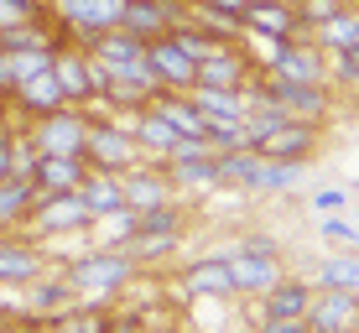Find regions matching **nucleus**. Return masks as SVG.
I'll list each match as a JSON object with an SVG mask.
<instances>
[{
	"label": "nucleus",
	"mask_w": 359,
	"mask_h": 333,
	"mask_svg": "<svg viewBox=\"0 0 359 333\" xmlns=\"http://www.w3.org/2000/svg\"><path fill=\"white\" fill-rule=\"evenodd\" d=\"M57 266H63L73 297H83V302H109V307H115L120 297H130V287L146 276V271L130 261L126 245H99V240L89 245V250L57 261Z\"/></svg>",
	"instance_id": "obj_1"
},
{
	"label": "nucleus",
	"mask_w": 359,
	"mask_h": 333,
	"mask_svg": "<svg viewBox=\"0 0 359 333\" xmlns=\"http://www.w3.org/2000/svg\"><path fill=\"white\" fill-rule=\"evenodd\" d=\"M245 94L281 104L292 120H307V125H328V120L339 115V89H333V83H292V79H276V73L255 68V79L245 83Z\"/></svg>",
	"instance_id": "obj_2"
},
{
	"label": "nucleus",
	"mask_w": 359,
	"mask_h": 333,
	"mask_svg": "<svg viewBox=\"0 0 359 333\" xmlns=\"http://www.w3.org/2000/svg\"><path fill=\"white\" fill-rule=\"evenodd\" d=\"M89 229H94V219H89V208H83L79 193H36L32 219H27V229H21V234L53 250L57 240H83Z\"/></svg>",
	"instance_id": "obj_3"
},
{
	"label": "nucleus",
	"mask_w": 359,
	"mask_h": 333,
	"mask_svg": "<svg viewBox=\"0 0 359 333\" xmlns=\"http://www.w3.org/2000/svg\"><path fill=\"white\" fill-rule=\"evenodd\" d=\"M89 120L94 109H79V104H63L42 120H21V141L32 146L36 156H83V141H89Z\"/></svg>",
	"instance_id": "obj_4"
},
{
	"label": "nucleus",
	"mask_w": 359,
	"mask_h": 333,
	"mask_svg": "<svg viewBox=\"0 0 359 333\" xmlns=\"http://www.w3.org/2000/svg\"><path fill=\"white\" fill-rule=\"evenodd\" d=\"M47 16L53 27L68 36V42L89 47L94 36L115 32L120 16H126V0H47Z\"/></svg>",
	"instance_id": "obj_5"
},
{
	"label": "nucleus",
	"mask_w": 359,
	"mask_h": 333,
	"mask_svg": "<svg viewBox=\"0 0 359 333\" xmlns=\"http://www.w3.org/2000/svg\"><path fill=\"white\" fill-rule=\"evenodd\" d=\"M83 162L99 172H126L141 162V146L126 125V115H109V109H94L89 120V141H83Z\"/></svg>",
	"instance_id": "obj_6"
},
{
	"label": "nucleus",
	"mask_w": 359,
	"mask_h": 333,
	"mask_svg": "<svg viewBox=\"0 0 359 333\" xmlns=\"http://www.w3.org/2000/svg\"><path fill=\"white\" fill-rule=\"evenodd\" d=\"M167 177L177 198H208L219 193V151L208 141H177V151L167 156Z\"/></svg>",
	"instance_id": "obj_7"
},
{
	"label": "nucleus",
	"mask_w": 359,
	"mask_h": 333,
	"mask_svg": "<svg viewBox=\"0 0 359 333\" xmlns=\"http://www.w3.org/2000/svg\"><path fill=\"white\" fill-rule=\"evenodd\" d=\"M177 297L182 302H240L234 276H229V261L219 250L193 255V261L177 271Z\"/></svg>",
	"instance_id": "obj_8"
},
{
	"label": "nucleus",
	"mask_w": 359,
	"mask_h": 333,
	"mask_svg": "<svg viewBox=\"0 0 359 333\" xmlns=\"http://www.w3.org/2000/svg\"><path fill=\"white\" fill-rule=\"evenodd\" d=\"M214 250L229 261V276H234V292H240V302L261 297L271 281L287 276V255H281V250H271V255H261V250H234L229 240H224V245H214Z\"/></svg>",
	"instance_id": "obj_9"
},
{
	"label": "nucleus",
	"mask_w": 359,
	"mask_h": 333,
	"mask_svg": "<svg viewBox=\"0 0 359 333\" xmlns=\"http://www.w3.org/2000/svg\"><path fill=\"white\" fill-rule=\"evenodd\" d=\"M53 261L47 245L27 240V234H0V292H21L27 281H36Z\"/></svg>",
	"instance_id": "obj_10"
},
{
	"label": "nucleus",
	"mask_w": 359,
	"mask_h": 333,
	"mask_svg": "<svg viewBox=\"0 0 359 333\" xmlns=\"http://www.w3.org/2000/svg\"><path fill=\"white\" fill-rule=\"evenodd\" d=\"M53 79L63 83V100L79 109H99V79H94V57L79 42H57L53 57Z\"/></svg>",
	"instance_id": "obj_11"
},
{
	"label": "nucleus",
	"mask_w": 359,
	"mask_h": 333,
	"mask_svg": "<svg viewBox=\"0 0 359 333\" xmlns=\"http://www.w3.org/2000/svg\"><path fill=\"white\" fill-rule=\"evenodd\" d=\"M68 302H79V297H73L63 266H47L36 281H27V287H21V297H16V318H27V323H47V318L63 313Z\"/></svg>",
	"instance_id": "obj_12"
},
{
	"label": "nucleus",
	"mask_w": 359,
	"mask_h": 333,
	"mask_svg": "<svg viewBox=\"0 0 359 333\" xmlns=\"http://www.w3.org/2000/svg\"><path fill=\"white\" fill-rule=\"evenodd\" d=\"M323 135L328 125H307V120H287L281 130H271L255 151L261 156H276V162H302V167H313L318 156H323Z\"/></svg>",
	"instance_id": "obj_13"
},
{
	"label": "nucleus",
	"mask_w": 359,
	"mask_h": 333,
	"mask_svg": "<svg viewBox=\"0 0 359 333\" xmlns=\"http://www.w3.org/2000/svg\"><path fill=\"white\" fill-rule=\"evenodd\" d=\"M250 79H255V57L245 53V42H219L208 57H198L203 89H245Z\"/></svg>",
	"instance_id": "obj_14"
},
{
	"label": "nucleus",
	"mask_w": 359,
	"mask_h": 333,
	"mask_svg": "<svg viewBox=\"0 0 359 333\" xmlns=\"http://www.w3.org/2000/svg\"><path fill=\"white\" fill-rule=\"evenodd\" d=\"M120 193H126V208L130 214H141V208H162L177 198V188H172L167 177V162H135L120 172Z\"/></svg>",
	"instance_id": "obj_15"
},
{
	"label": "nucleus",
	"mask_w": 359,
	"mask_h": 333,
	"mask_svg": "<svg viewBox=\"0 0 359 333\" xmlns=\"http://www.w3.org/2000/svg\"><path fill=\"white\" fill-rule=\"evenodd\" d=\"M177 21H188V0H126L120 27L130 36H141V42H156V36H167Z\"/></svg>",
	"instance_id": "obj_16"
},
{
	"label": "nucleus",
	"mask_w": 359,
	"mask_h": 333,
	"mask_svg": "<svg viewBox=\"0 0 359 333\" xmlns=\"http://www.w3.org/2000/svg\"><path fill=\"white\" fill-rule=\"evenodd\" d=\"M313 281L307 276H281V281H271V287L261 292V297H250L255 302V318H307V307H313Z\"/></svg>",
	"instance_id": "obj_17"
},
{
	"label": "nucleus",
	"mask_w": 359,
	"mask_h": 333,
	"mask_svg": "<svg viewBox=\"0 0 359 333\" xmlns=\"http://www.w3.org/2000/svg\"><path fill=\"white\" fill-rule=\"evenodd\" d=\"M146 63H151L156 83H162V89H172V94H188L193 83H198V63L182 53L177 42H172V36H156V42H146Z\"/></svg>",
	"instance_id": "obj_18"
},
{
	"label": "nucleus",
	"mask_w": 359,
	"mask_h": 333,
	"mask_svg": "<svg viewBox=\"0 0 359 333\" xmlns=\"http://www.w3.org/2000/svg\"><path fill=\"white\" fill-rule=\"evenodd\" d=\"M307 281H313L318 292H354L359 297V245H333L313 261L307 271Z\"/></svg>",
	"instance_id": "obj_19"
},
{
	"label": "nucleus",
	"mask_w": 359,
	"mask_h": 333,
	"mask_svg": "<svg viewBox=\"0 0 359 333\" xmlns=\"http://www.w3.org/2000/svg\"><path fill=\"white\" fill-rule=\"evenodd\" d=\"M307 333H354L359 323V297L354 292H313V307H307Z\"/></svg>",
	"instance_id": "obj_20"
},
{
	"label": "nucleus",
	"mask_w": 359,
	"mask_h": 333,
	"mask_svg": "<svg viewBox=\"0 0 359 333\" xmlns=\"http://www.w3.org/2000/svg\"><path fill=\"white\" fill-rule=\"evenodd\" d=\"M63 104H68L63 83H57L53 73H36V79L11 89V120H42V115H53V109H63Z\"/></svg>",
	"instance_id": "obj_21"
},
{
	"label": "nucleus",
	"mask_w": 359,
	"mask_h": 333,
	"mask_svg": "<svg viewBox=\"0 0 359 333\" xmlns=\"http://www.w3.org/2000/svg\"><path fill=\"white\" fill-rule=\"evenodd\" d=\"M126 125H130V135H135V146H141V162H167V156L177 151V141H182V135L172 130L151 104L135 109V115H126Z\"/></svg>",
	"instance_id": "obj_22"
},
{
	"label": "nucleus",
	"mask_w": 359,
	"mask_h": 333,
	"mask_svg": "<svg viewBox=\"0 0 359 333\" xmlns=\"http://www.w3.org/2000/svg\"><path fill=\"white\" fill-rule=\"evenodd\" d=\"M302 11L292 0H255L245 11V36H302Z\"/></svg>",
	"instance_id": "obj_23"
},
{
	"label": "nucleus",
	"mask_w": 359,
	"mask_h": 333,
	"mask_svg": "<svg viewBox=\"0 0 359 333\" xmlns=\"http://www.w3.org/2000/svg\"><path fill=\"white\" fill-rule=\"evenodd\" d=\"M89 177V162L83 156H36L27 182L36 193H79V182Z\"/></svg>",
	"instance_id": "obj_24"
},
{
	"label": "nucleus",
	"mask_w": 359,
	"mask_h": 333,
	"mask_svg": "<svg viewBox=\"0 0 359 333\" xmlns=\"http://www.w3.org/2000/svg\"><path fill=\"white\" fill-rule=\"evenodd\" d=\"M115 328V307L109 302H68L63 313H53L42 323V333H109Z\"/></svg>",
	"instance_id": "obj_25"
},
{
	"label": "nucleus",
	"mask_w": 359,
	"mask_h": 333,
	"mask_svg": "<svg viewBox=\"0 0 359 333\" xmlns=\"http://www.w3.org/2000/svg\"><path fill=\"white\" fill-rule=\"evenodd\" d=\"M151 109H156V115H162L167 125L182 135V141H208V120H203V109H198V104L188 100V94H172V89H162V94L151 100Z\"/></svg>",
	"instance_id": "obj_26"
},
{
	"label": "nucleus",
	"mask_w": 359,
	"mask_h": 333,
	"mask_svg": "<svg viewBox=\"0 0 359 333\" xmlns=\"http://www.w3.org/2000/svg\"><path fill=\"white\" fill-rule=\"evenodd\" d=\"M79 198H83V208H89L94 224H99V219H109V214H120V208H126L120 172H99V167H89V177L79 182Z\"/></svg>",
	"instance_id": "obj_27"
},
{
	"label": "nucleus",
	"mask_w": 359,
	"mask_h": 333,
	"mask_svg": "<svg viewBox=\"0 0 359 333\" xmlns=\"http://www.w3.org/2000/svg\"><path fill=\"white\" fill-rule=\"evenodd\" d=\"M307 36H313L323 53H339V47L359 42V0H349V6H339V11H328V16L318 21Z\"/></svg>",
	"instance_id": "obj_28"
},
{
	"label": "nucleus",
	"mask_w": 359,
	"mask_h": 333,
	"mask_svg": "<svg viewBox=\"0 0 359 333\" xmlns=\"http://www.w3.org/2000/svg\"><path fill=\"white\" fill-rule=\"evenodd\" d=\"M32 203H36V188H32L27 177L0 182V234H21V229H27Z\"/></svg>",
	"instance_id": "obj_29"
},
{
	"label": "nucleus",
	"mask_w": 359,
	"mask_h": 333,
	"mask_svg": "<svg viewBox=\"0 0 359 333\" xmlns=\"http://www.w3.org/2000/svg\"><path fill=\"white\" fill-rule=\"evenodd\" d=\"M188 100L203 109V120H245V109H250L245 89H203V83H193Z\"/></svg>",
	"instance_id": "obj_30"
},
{
	"label": "nucleus",
	"mask_w": 359,
	"mask_h": 333,
	"mask_svg": "<svg viewBox=\"0 0 359 333\" xmlns=\"http://www.w3.org/2000/svg\"><path fill=\"white\" fill-rule=\"evenodd\" d=\"M53 57H57V47H16V53H6V63H11V89H16V83H27V79H36V73H53Z\"/></svg>",
	"instance_id": "obj_31"
},
{
	"label": "nucleus",
	"mask_w": 359,
	"mask_h": 333,
	"mask_svg": "<svg viewBox=\"0 0 359 333\" xmlns=\"http://www.w3.org/2000/svg\"><path fill=\"white\" fill-rule=\"evenodd\" d=\"M328 83L333 89H359V42L328 53Z\"/></svg>",
	"instance_id": "obj_32"
},
{
	"label": "nucleus",
	"mask_w": 359,
	"mask_h": 333,
	"mask_svg": "<svg viewBox=\"0 0 359 333\" xmlns=\"http://www.w3.org/2000/svg\"><path fill=\"white\" fill-rule=\"evenodd\" d=\"M318 240L323 245H359V224L344 214H318Z\"/></svg>",
	"instance_id": "obj_33"
},
{
	"label": "nucleus",
	"mask_w": 359,
	"mask_h": 333,
	"mask_svg": "<svg viewBox=\"0 0 359 333\" xmlns=\"http://www.w3.org/2000/svg\"><path fill=\"white\" fill-rule=\"evenodd\" d=\"M208 146H214V151H240L245 146V120H208Z\"/></svg>",
	"instance_id": "obj_34"
},
{
	"label": "nucleus",
	"mask_w": 359,
	"mask_h": 333,
	"mask_svg": "<svg viewBox=\"0 0 359 333\" xmlns=\"http://www.w3.org/2000/svg\"><path fill=\"white\" fill-rule=\"evenodd\" d=\"M47 11V0H0V32L21 27V21H36Z\"/></svg>",
	"instance_id": "obj_35"
},
{
	"label": "nucleus",
	"mask_w": 359,
	"mask_h": 333,
	"mask_svg": "<svg viewBox=\"0 0 359 333\" xmlns=\"http://www.w3.org/2000/svg\"><path fill=\"white\" fill-rule=\"evenodd\" d=\"M307 208H313V214H344V208H349V193L344 188H313Z\"/></svg>",
	"instance_id": "obj_36"
},
{
	"label": "nucleus",
	"mask_w": 359,
	"mask_h": 333,
	"mask_svg": "<svg viewBox=\"0 0 359 333\" xmlns=\"http://www.w3.org/2000/svg\"><path fill=\"white\" fill-rule=\"evenodd\" d=\"M292 6H297V11H302V27H307V32H313V27H318V21H323V16H328V11H339V6H349V0H292Z\"/></svg>",
	"instance_id": "obj_37"
},
{
	"label": "nucleus",
	"mask_w": 359,
	"mask_h": 333,
	"mask_svg": "<svg viewBox=\"0 0 359 333\" xmlns=\"http://www.w3.org/2000/svg\"><path fill=\"white\" fill-rule=\"evenodd\" d=\"M255 333H307L302 318H255Z\"/></svg>",
	"instance_id": "obj_38"
},
{
	"label": "nucleus",
	"mask_w": 359,
	"mask_h": 333,
	"mask_svg": "<svg viewBox=\"0 0 359 333\" xmlns=\"http://www.w3.org/2000/svg\"><path fill=\"white\" fill-rule=\"evenodd\" d=\"M109 333H162V328L146 323V313H115V328Z\"/></svg>",
	"instance_id": "obj_39"
},
{
	"label": "nucleus",
	"mask_w": 359,
	"mask_h": 333,
	"mask_svg": "<svg viewBox=\"0 0 359 333\" xmlns=\"http://www.w3.org/2000/svg\"><path fill=\"white\" fill-rule=\"evenodd\" d=\"M0 333H42V323H27V318H11Z\"/></svg>",
	"instance_id": "obj_40"
},
{
	"label": "nucleus",
	"mask_w": 359,
	"mask_h": 333,
	"mask_svg": "<svg viewBox=\"0 0 359 333\" xmlns=\"http://www.w3.org/2000/svg\"><path fill=\"white\" fill-rule=\"evenodd\" d=\"M0 94H11V63H6V47H0Z\"/></svg>",
	"instance_id": "obj_41"
},
{
	"label": "nucleus",
	"mask_w": 359,
	"mask_h": 333,
	"mask_svg": "<svg viewBox=\"0 0 359 333\" xmlns=\"http://www.w3.org/2000/svg\"><path fill=\"white\" fill-rule=\"evenodd\" d=\"M354 224H359V208H354Z\"/></svg>",
	"instance_id": "obj_42"
},
{
	"label": "nucleus",
	"mask_w": 359,
	"mask_h": 333,
	"mask_svg": "<svg viewBox=\"0 0 359 333\" xmlns=\"http://www.w3.org/2000/svg\"><path fill=\"white\" fill-rule=\"evenodd\" d=\"M354 333H359V323H354Z\"/></svg>",
	"instance_id": "obj_43"
}]
</instances>
